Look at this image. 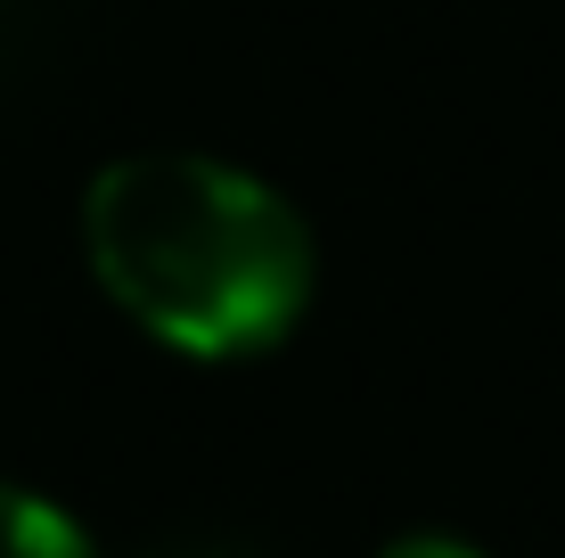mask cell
Masks as SVG:
<instances>
[{"instance_id": "1", "label": "cell", "mask_w": 565, "mask_h": 558, "mask_svg": "<svg viewBox=\"0 0 565 558\" xmlns=\"http://www.w3.org/2000/svg\"><path fill=\"white\" fill-rule=\"evenodd\" d=\"M99 296L181 361H255L303 329L320 239L303 206L213 148H131L83 189Z\"/></svg>"}, {"instance_id": "2", "label": "cell", "mask_w": 565, "mask_h": 558, "mask_svg": "<svg viewBox=\"0 0 565 558\" xmlns=\"http://www.w3.org/2000/svg\"><path fill=\"white\" fill-rule=\"evenodd\" d=\"M0 558H99V543L83 534V517L66 502L0 476Z\"/></svg>"}, {"instance_id": "3", "label": "cell", "mask_w": 565, "mask_h": 558, "mask_svg": "<svg viewBox=\"0 0 565 558\" xmlns=\"http://www.w3.org/2000/svg\"><path fill=\"white\" fill-rule=\"evenodd\" d=\"M377 558H492V550H476L467 534H435V526H418V534H394Z\"/></svg>"}]
</instances>
